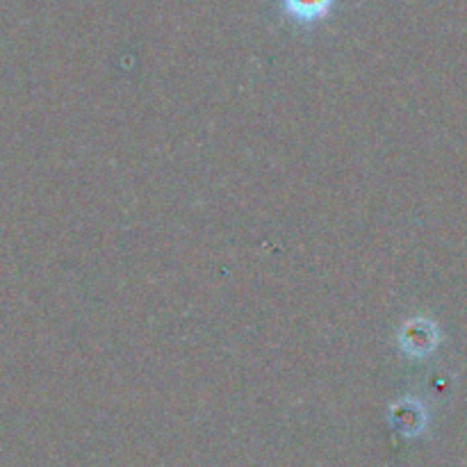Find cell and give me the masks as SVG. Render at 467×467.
<instances>
[{
	"instance_id": "obj_1",
	"label": "cell",
	"mask_w": 467,
	"mask_h": 467,
	"mask_svg": "<svg viewBox=\"0 0 467 467\" xmlns=\"http://www.w3.org/2000/svg\"><path fill=\"white\" fill-rule=\"evenodd\" d=\"M281 3L296 21H315L331 9L333 0H281Z\"/></svg>"
}]
</instances>
